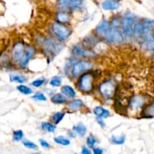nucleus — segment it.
<instances>
[{"mask_svg":"<svg viewBox=\"0 0 154 154\" xmlns=\"http://www.w3.org/2000/svg\"><path fill=\"white\" fill-rule=\"evenodd\" d=\"M98 143L96 138L93 135H90L87 138V144L90 148H94L96 144Z\"/></svg>","mask_w":154,"mask_h":154,"instance_id":"obj_30","label":"nucleus"},{"mask_svg":"<svg viewBox=\"0 0 154 154\" xmlns=\"http://www.w3.org/2000/svg\"><path fill=\"white\" fill-rule=\"evenodd\" d=\"M93 153L95 154H102L103 153V150H102V149L99 148V147H97V148H94V150H93Z\"/></svg>","mask_w":154,"mask_h":154,"instance_id":"obj_39","label":"nucleus"},{"mask_svg":"<svg viewBox=\"0 0 154 154\" xmlns=\"http://www.w3.org/2000/svg\"><path fill=\"white\" fill-rule=\"evenodd\" d=\"M45 82V78H41L37 80H35L34 81L31 83V85L35 87H40L41 86L43 85Z\"/></svg>","mask_w":154,"mask_h":154,"instance_id":"obj_35","label":"nucleus"},{"mask_svg":"<svg viewBox=\"0 0 154 154\" xmlns=\"http://www.w3.org/2000/svg\"><path fill=\"white\" fill-rule=\"evenodd\" d=\"M142 117L153 118L154 117V102L146 106L142 111Z\"/></svg>","mask_w":154,"mask_h":154,"instance_id":"obj_19","label":"nucleus"},{"mask_svg":"<svg viewBox=\"0 0 154 154\" xmlns=\"http://www.w3.org/2000/svg\"><path fill=\"white\" fill-rule=\"evenodd\" d=\"M23 144L26 148L30 149V150H38V148L37 144H35L34 142L30 141H23Z\"/></svg>","mask_w":154,"mask_h":154,"instance_id":"obj_33","label":"nucleus"},{"mask_svg":"<svg viewBox=\"0 0 154 154\" xmlns=\"http://www.w3.org/2000/svg\"><path fill=\"white\" fill-rule=\"evenodd\" d=\"M73 51L75 54L78 56H81V57H93L96 56V54L93 52V51L87 50V48H84L81 46H75L73 48Z\"/></svg>","mask_w":154,"mask_h":154,"instance_id":"obj_15","label":"nucleus"},{"mask_svg":"<svg viewBox=\"0 0 154 154\" xmlns=\"http://www.w3.org/2000/svg\"><path fill=\"white\" fill-rule=\"evenodd\" d=\"M32 99L36 101H42V102H45L47 100L46 96H45V94L42 93H37L34 96H32Z\"/></svg>","mask_w":154,"mask_h":154,"instance_id":"obj_34","label":"nucleus"},{"mask_svg":"<svg viewBox=\"0 0 154 154\" xmlns=\"http://www.w3.org/2000/svg\"><path fill=\"white\" fill-rule=\"evenodd\" d=\"M144 102H145V100L142 96H138V95L134 96L129 100V107L132 110L135 111V110H138L140 108H141L144 104Z\"/></svg>","mask_w":154,"mask_h":154,"instance_id":"obj_12","label":"nucleus"},{"mask_svg":"<svg viewBox=\"0 0 154 154\" xmlns=\"http://www.w3.org/2000/svg\"><path fill=\"white\" fill-rule=\"evenodd\" d=\"M65 114L66 113L65 112H57L53 115V121L55 123V124H59L60 122L63 120V117H65Z\"/></svg>","mask_w":154,"mask_h":154,"instance_id":"obj_29","label":"nucleus"},{"mask_svg":"<svg viewBox=\"0 0 154 154\" xmlns=\"http://www.w3.org/2000/svg\"><path fill=\"white\" fill-rule=\"evenodd\" d=\"M154 29V20H147L143 23V34L142 36L146 42L153 40L152 31Z\"/></svg>","mask_w":154,"mask_h":154,"instance_id":"obj_10","label":"nucleus"},{"mask_svg":"<svg viewBox=\"0 0 154 154\" xmlns=\"http://www.w3.org/2000/svg\"><path fill=\"white\" fill-rule=\"evenodd\" d=\"M120 6V2L117 0H105L102 3V8L105 11H115Z\"/></svg>","mask_w":154,"mask_h":154,"instance_id":"obj_14","label":"nucleus"},{"mask_svg":"<svg viewBox=\"0 0 154 154\" xmlns=\"http://www.w3.org/2000/svg\"><path fill=\"white\" fill-rule=\"evenodd\" d=\"M84 106V102L81 99H75L72 101L68 105V108L71 111H77Z\"/></svg>","mask_w":154,"mask_h":154,"instance_id":"obj_21","label":"nucleus"},{"mask_svg":"<svg viewBox=\"0 0 154 154\" xmlns=\"http://www.w3.org/2000/svg\"><path fill=\"white\" fill-rule=\"evenodd\" d=\"M153 40H154V35H153Z\"/></svg>","mask_w":154,"mask_h":154,"instance_id":"obj_40","label":"nucleus"},{"mask_svg":"<svg viewBox=\"0 0 154 154\" xmlns=\"http://www.w3.org/2000/svg\"><path fill=\"white\" fill-rule=\"evenodd\" d=\"M116 85L115 83L112 80L106 81L105 82L102 83L99 85V90L100 93L103 97L105 99H111L114 96V93H115Z\"/></svg>","mask_w":154,"mask_h":154,"instance_id":"obj_7","label":"nucleus"},{"mask_svg":"<svg viewBox=\"0 0 154 154\" xmlns=\"http://www.w3.org/2000/svg\"><path fill=\"white\" fill-rule=\"evenodd\" d=\"M45 53L48 56H56L62 51V46L52 38H46L43 42Z\"/></svg>","mask_w":154,"mask_h":154,"instance_id":"obj_5","label":"nucleus"},{"mask_svg":"<svg viewBox=\"0 0 154 154\" xmlns=\"http://www.w3.org/2000/svg\"><path fill=\"white\" fill-rule=\"evenodd\" d=\"M93 113L97 117H101V118H107L110 116V111L102 107L97 106L93 109Z\"/></svg>","mask_w":154,"mask_h":154,"instance_id":"obj_17","label":"nucleus"},{"mask_svg":"<svg viewBox=\"0 0 154 154\" xmlns=\"http://www.w3.org/2000/svg\"><path fill=\"white\" fill-rule=\"evenodd\" d=\"M96 79L93 72H86L79 77L78 87L84 93H90L94 88V81Z\"/></svg>","mask_w":154,"mask_h":154,"instance_id":"obj_2","label":"nucleus"},{"mask_svg":"<svg viewBox=\"0 0 154 154\" xmlns=\"http://www.w3.org/2000/svg\"><path fill=\"white\" fill-rule=\"evenodd\" d=\"M17 90L23 95L32 94L33 92V90H32L30 87H27V86H26V85H23V84L19 85L17 87Z\"/></svg>","mask_w":154,"mask_h":154,"instance_id":"obj_28","label":"nucleus"},{"mask_svg":"<svg viewBox=\"0 0 154 154\" xmlns=\"http://www.w3.org/2000/svg\"><path fill=\"white\" fill-rule=\"evenodd\" d=\"M61 92L64 96L69 99H74L76 96V92L71 86L65 85L62 87Z\"/></svg>","mask_w":154,"mask_h":154,"instance_id":"obj_18","label":"nucleus"},{"mask_svg":"<svg viewBox=\"0 0 154 154\" xmlns=\"http://www.w3.org/2000/svg\"><path fill=\"white\" fill-rule=\"evenodd\" d=\"M56 19H57V22L60 23H69L71 20V17L68 12L64 11H60L56 14Z\"/></svg>","mask_w":154,"mask_h":154,"instance_id":"obj_16","label":"nucleus"},{"mask_svg":"<svg viewBox=\"0 0 154 154\" xmlns=\"http://www.w3.org/2000/svg\"><path fill=\"white\" fill-rule=\"evenodd\" d=\"M83 5V0H58L57 5L63 11L76 10Z\"/></svg>","mask_w":154,"mask_h":154,"instance_id":"obj_8","label":"nucleus"},{"mask_svg":"<svg viewBox=\"0 0 154 154\" xmlns=\"http://www.w3.org/2000/svg\"><path fill=\"white\" fill-rule=\"evenodd\" d=\"M143 34V23H136L133 27V35L136 39L139 38Z\"/></svg>","mask_w":154,"mask_h":154,"instance_id":"obj_23","label":"nucleus"},{"mask_svg":"<svg viewBox=\"0 0 154 154\" xmlns=\"http://www.w3.org/2000/svg\"><path fill=\"white\" fill-rule=\"evenodd\" d=\"M50 85L52 86L53 87H60L62 84V78L60 77H54L50 81Z\"/></svg>","mask_w":154,"mask_h":154,"instance_id":"obj_32","label":"nucleus"},{"mask_svg":"<svg viewBox=\"0 0 154 154\" xmlns=\"http://www.w3.org/2000/svg\"><path fill=\"white\" fill-rule=\"evenodd\" d=\"M10 81L11 82L19 83V84H23L26 82L27 79L25 76L20 75H13L10 77Z\"/></svg>","mask_w":154,"mask_h":154,"instance_id":"obj_26","label":"nucleus"},{"mask_svg":"<svg viewBox=\"0 0 154 154\" xmlns=\"http://www.w3.org/2000/svg\"><path fill=\"white\" fill-rule=\"evenodd\" d=\"M93 64L90 62L84 61V60H81V61L77 62L73 65V67L72 69V75L74 78H78L80 75L84 72L90 70L93 68Z\"/></svg>","mask_w":154,"mask_h":154,"instance_id":"obj_6","label":"nucleus"},{"mask_svg":"<svg viewBox=\"0 0 154 154\" xmlns=\"http://www.w3.org/2000/svg\"><path fill=\"white\" fill-rule=\"evenodd\" d=\"M73 131L80 137H84L87 133V127L82 123H78L73 126Z\"/></svg>","mask_w":154,"mask_h":154,"instance_id":"obj_20","label":"nucleus"},{"mask_svg":"<svg viewBox=\"0 0 154 154\" xmlns=\"http://www.w3.org/2000/svg\"><path fill=\"white\" fill-rule=\"evenodd\" d=\"M91 150L87 147H82V150H81V153L82 154H91Z\"/></svg>","mask_w":154,"mask_h":154,"instance_id":"obj_38","label":"nucleus"},{"mask_svg":"<svg viewBox=\"0 0 154 154\" xmlns=\"http://www.w3.org/2000/svg\"><path fill=\"white\" fill-rule=\"evenodd\" d=\"M111 141L113 144L120 145V144H123L125 143V141H126V136L124 135H120V136L112 135L111 138Z\"/></svg>","mask_w":154,"mask_h":154,"instance_id":"obj_25","label":"nucleus"},{"mask_svg":"<svg viewBox=\"0 0 154 154\" xmlns=\"http://www.w3.org/2000/svg\"><path fill=\"white\" fill-rule=\"evenodd\" d=\"M134 16L130 12H127L124 14L121 21L123 32L126 38H130L133 34Z\"/></svg>","mask_w":154,"mask_h":154,"instance_id":"obj_4","label":"nucleus"},{"mask_svg":"<svg viewBox=\"0 0 154 154\" xmlns=\"http://www.w3.org/2000/svg\"><path fill=\"white\" fill-rule=\"evenodd\" d=\"M51 102L54 104H64L67 102V97L63 93H56L51 98Z\"/></svg>","mask_w":154,"mask_h":154,"instance_id":"obj_22","label":"nucleus"},{"mask_svg":"<svg viewBox=\"0 0 154 154\" xmlns=\"http://www.w3.org/2000/svg\"><path fill=\"white\" fill-rule=\"evenodd\" d=\"M51 30L54 35L60 41L66 40L72 34V30L69 27L59 22L53 23L51 25Z\"/></svg>","mask_w":154,"mask_h":154,"instance_id":"obj_3","label":"nucleus"},{"mask_svg":"<svg viewBox=\"0 0 154 154\" xmlns=\"http://www.w3.org/2000/svg\"><path fill=\"white\" fill-rule=\"evenodd\" d=\"M120 24V22L118 17H115L113 19L109 32L105 38L107 42L111 44H120L123 42V35L124 34L119 29Z\"/></svg>","mask_w":154,"mask_h":154,"instance_id":"obj_1","label":"nucleus"},{"mask_svg":"<svg viewBox=\"0 0 154 154\" xmlns=\"http://www.w3.org/2000/svg\"><path fill=\"white\" fill-rule=\"evenodd\" d=\"M26 48L24 47L23 43L22 42H17L13 47L12 49V58L14 61L16 63H20L25 53Z\"/></svg>","mask_w":154,"mask_h":154,"instance_id":"obj_9","label":"nucleus"},{"mask_svg":"<svg viewBox=\"0 0 154 154\" xmlns=\"http://www.w3.org/2000/svg\"><path fill=\"white\" fill-rule=\"evenodd\" d=\"M54 140L57 144H60V145H63V146H69V144H71L70 140L65 138V137L63 136V135L56 137V138H54Z\"/></svg>","mask_w":154,"mask_h":154,"instance_id":"obj_27","label":"nucleus"},{"mask_svg":"<svg viewBox=\"0 0 154 154\" xmlns=\"http://www.w3.org/2000/svg\"><path fill=\"white\" fill-rule=\"evenodd\" d=\"M41 127H42V130L45 131L47 132H49V133L54 132L56 131V129H57L55 125L52 124L51 123H48V122H43V123H41Z\"/></svg>","mask_w":154,"mask_h":154,"instance_id":"obj_24","label":"nucleus"},{"mask_svg":"<svg viewBox=\"0 0 154 154\" xmlns=\"http://www.w3.org/2000/svg\"><path fill=\"white\" fill-rule=\"evenodd\" d=\"M111 29V24L107 20H102L99 25L96 26V32L99 35L102 37L105 38L108 33L109 32V30Z\"/></svg>","mask_w":154,"mask_h":154,"instance_id":"obj_13","label":"nucleus"},{"mask_svg":"<svg viewBox=\"0 0 154 154\" xmlns=\"http://www.w3.org/2000/svg\"><path fill=\"white\" fill-rule=\"evenodd\" d=\"M35 53V49L34 48V47L28 46L26 48L22 60H21L20 63V65L22 69H26V68L29 62L31 60L32 57L34 56Z\"/></svg>","mask_w":154,"mask_h":154,"instance_id":"obj_11","label":"nucleus"},{"mask_svg":"<svg viewBox=\"0 0 154 154\" xmlns=\"http://www.w3.org/2000/svg\"><path fill=\"white\" fill-rule=\"evenodd\" d=\"M39 141H40V144L42 147H43L44 148H49L50 147V144L47 141H45V140L44 139H40L39 140Z\"/></svg>","mask_w":154,"mask_h":154,"instance_id":"obj_36","label":"nucleus"},{"mask_svg":"<svg viewBox=\"0 0 154 154\" xmlns=\"http://www.w3.org/2000/svg\"><path fill=\"white\" fill-rule=\"evenodd\" d=\"M96 121H97V123H99V125L101 126V127L104 128L105 126V122L103 121V118H101V117H98V118L96 119Z\"/></svg>","mask_w":154,"mask_h":154,"instance_id":"obj_37","label":"nucleus"},{"mask_svg":"<svg viewBox=\"0 0 154 154\" xmlns=\"http://www.w3.org/2000/svg\"><path fill=\"white\" fill-rule=\"evenodd\" d=\"M24 134L22 130H16L14 131L13 132V140L15 142H18V141H21L23 138Z\"/></svg>","mask_w":154,"mask_h":154,"instance_id":"obj_31","label":"nucleus"}]
</instances>
